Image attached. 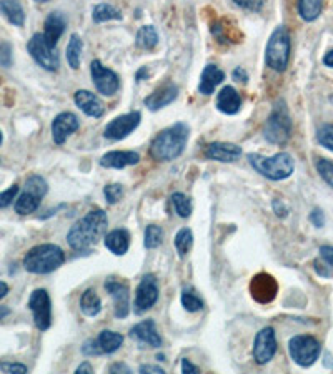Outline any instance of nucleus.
<instances>
[{
    "label": "nucleus",
    "mask_w": 333,
    "mask_h": 374,
    "mask_svg": "<svg viewBox=\"0 0 333 374\" xmlns=\"http://www.w3.org/2000/svg\"><path fill=\"white\" fill-rule=\"evenodd\" d=\"M107 213L104 210H93L80 218L67 233V242L76 251H84L100 242L107 231Z\"/></svg>",
    "instance_id": "nucleus-1"
},
{
    "label": "nucleus",
    "mask_w": 333,
    "mask_h": 374,
    "mask_svg": "<svg viewBox=\"0 0 333 374\" xmlns=\"http://www.w3.org/2000/svg\"><path fill=\"white\" fill-rule=\"evenodd\" d=\"M190 128L185 124H175L160 132L150 145V155L157 161H172L180 156L189 141Z\"/></svg>",
    "instance_id": "nucleus-2"
},
{
    "label": "nucleus",
    "mask_w": 333,
    "mask_h": 374,
    "mask_svg": "<svg viewBox=\"0 0 333 374\" xmlns=\"http://www.w3.org/2000/svg\"><path fill=\"white\" fill-rule=\"evenodd\" d=\"M250 165L253 170L260 173L265 178L273 180V182H280V180L288 178L295 170V160L290 153H277L273 156L257 155V153H250L249 155Z\"/></svg>",
    "instance_id": "nucleus-3"
},
{
    "label": "nucleus",
    "mask_w": 333,
    "mask_h": 374,
    "mask_svg": "<svg viewBox=\"0 0 333 374\" xmlns=\"http://www.w3.org/2000/svg\"><path fill=\"white\" fill-rule=\"evenodd\" d=\"M65 261V255L62 248L57 245H38L34 246L23 258V266L29 273L34 274H47L56 271Z\"/></svg>",
    "instance_id": "nucleus-4"
},
{
    "label": "nucleus",
    "mask_w": 333,
    "mask_h": 374,
    "mask_svg": "<svg viewBox=\"0 0 333 374\" xmlns=\"http://www.w3.org/2000/svg\"><path fill=\"white\" fill-rule=\"evenodd\" d=\"M290 135H292V118L285 102L278 100L265 121L264 137L273 145H285L290 140Z\"/></svg>",
    "instance_id": "nucleus-5"
},
{
    "label": "nucleus",
    "mask_w": 333,
    "mask_h": 374,
    "mask_svg": "<svg viewBox=\"0 0 333 374\" xmlns=\"http://www.w3.org/2000/svg\"><path fill=\"white\" fill-rule=\"evenodd\" d=\"M266 65L275 72H285L290 60V35L285 27H277L270 35L265 54Z\"/></svg>",
    "instance_id": "nucleus-6"
},
{
    "label": "nucleus",
    "mask_w": 333,
    "mask_h": 374,
    "mask_svg": "<svg viewBox=\"0 0 333 374\" xmlns=\"http://www.w3.org/2000/svg\"><path fill=\"white\" fill-rule=\"evenodd\" d=\"M288 351L297 364L301 366V368H308L319 360L320 353H322V346L313 336L299 334V336H293L290 340Z\"/></svg>",
    "instance_id": "nucleus-7"
},
{
    "label": "nucleus",
    "mask_w": 333,
    "mask_h": 374,
    "mask_svg": "<svg viewBox=\"0 0 333 374\" xmlns=\"http://www.w3.org/2000/svg\"><path fill=\"white\" fill-rule=\"evenodd\" d=\"M27 49H29V54L32 55L34 60L37 62L42 69L49 70V72H56L58 65H60L56 45H52V43L47 40L44 34H35L29 40Z\"/></svg>",
    "instance_id": "nucleus-8"
},
{
    "label": "nucleus",
    "mask_w": 333,
    "mask_h": 374,
    "mask_svg": "<svg viewBox=\"0 0 333 374\" xmlns=\"http://www.w3.org/2000/svg\"><path fill=\"white\" fill-rule=\"evenodd\" d=\"M29 308L34 314V323L41 331L50 328L52 325V303H50L49 293L45 290H35L30 294Z\"/></svg>",
    "instance_id": "nucleus-9"
},
{
    "label": "nucleus",
    "mask_w": 333,
    "mask_h": 374,
    "mask_svg": "<svg viewBox=\"0 0 333 374\" xmlns=\"http://www.w3.org/2000/svg\"><path fill=\"white\" fill-rule=\"evenodd\" d=\"M90 72H92L93 85H95V89L99 90L102 95L112 97L119 92V89H120L119 75H117L115 72H112L111 69H105V67L102 65L100 60L92 62Z\"/></svg>",
    "instance_id": "nucleus-10"
},
{
    "label": "nucleus",
    "mask_w": 333,
    "mask_h": 374,
    "mask_svg": "<svg viewBox=\"0 0 333 374\" xmlns=\"http://www.w3.org/2000/svg\"><path fill=\"white\" fill-rule=\"evenodd\" d=\"M159 299V286H157V279L152 274L142 278L140 285L137 286L135 303H133V311L135 314H143L148 309L154 308V305Z\"/></svg>",
    "instance_id": "nucleus-11"
},
{
    "label": "nucleus",
    "mask_w": 333,
    "mask_h": 374,
    "mask_svg": "<svg viewBox=\"0 0 333 374\" xmlns=\"http://www.w3.org/2000/svg\"><path fill=\"white\" fill-rule=\"evenodd\" d=\"M140 112H130L113 118L104 130V137L108 140H122L140 125Z\"/></svg>",
    "instance_id": "nucleus-12"
},
{
    "label": "nucleus",
    "mask_w": 333,
    "mask_h": 374,
    "mask_svg": "<svg viewBox=\"0 0 333 374\" xmlns=\"http://www.w3.org/2000/svg\"><path fill=\"white\" fill-rule=\"evenodd\" d=\"M277 353V338L272 328H264L257 333L253 342V358L258 364H266L273 360Z\"/></svg>",
    "instance_id": "nucleus-13"
},
{
    "label": "nucleus",
    "mask_w": 333,
    "mask_h": 374,
    "mask_svg": "<svg viewBox=\"0 0 333 374\" xmlns=\"http://www.w3.org/2000/svg\"><path fill=\"white\" fill-rule=\"evenodd\" d=\"M105 290L113 298V308H115L117 318H127L130 311V294L128 286L122 281H117L115 278H108L105 281Z\"/></svg>",
    "instance_id": "nucleus-14"
},
{
    "label": "nucleus",
    "mask_w": 333,
    "mask_h": 374,
    "mask_svg": "<svg viewBox=\"0 0 333 374\" xmlns=\"http://www.w3.org/2000/svg\"><path fill=\"white\" fill-rule=\"evenodd\" d=\"M130 336L133 341L140 342L143 346H150V348H160L162 346V338H160L155 323L152 320H143L137 326H133Z\"/></svg>",
    "instance_id": "nucleus-15"
},
{
    "label": "nucleus",
    "mask_w": 333,
    "mask_h": 374,
    "mask_svg": "<svg viewBox=\"0 0 333 374\" xmlns=\"http://www.w3.org/2000/svg\"><path fill=\"white\" fill-rule=\"evenodd\" d=\"M78 130V118L70 112H64L56 117L52 124V135L54 141L57 145H64L65 140Z\"/></svg>",
    "instance_id": "nucleus-16"
},
{
    "label": "nucleus",
    "mask_w": 333,
    "mask_h": 374,
    "mask_svg": "<svg viewBox=\"0 0 333 374\" xmlns=\"http://www.w3.org/2000/svg\"><path fill=\"white\" fill-rule=\"evenodd\" d=\"M250 290H252L253 298H255L258 303H270L277 296L278 286L275 279L268 277V274H257V277L252 279Z\"/></svg>",
    "instance_id": "nucleus-17"
},
{
    "label": "nucleus",
    "mask_w": 333,
    "mask_h": 374,
    "mask_svg": "<svg viewBox=\"0 0 333 374\" xmlns=\"http://www.w3.org/2000/svg\"><path fill=\"white\" fill-rule=\"evenodd\" d=\"M177 95H179L177 85L168 82V84L159 86L154 93H150V95L145 98V105H147L150 110H154V112H157V110L170 105L172 102L177 98Z\"/></svg>",
    "instance_id": "nucleus-18"
},
{
    "label": "nucleus",
    "mask_w": 333,
    "mask_h": 374,
    "mask_svg": "<svg viewBox=\"0 0 333 374\" xmlns=\"http://www.w3.org/2000/svg\"><path fill=\"white\" fill-rule=\"evenodd\" d=\"M242 155V148L235 143H223V141H215V143H210L209 147L205 148V156L209 160L215 161H235L238 156Z\"/></svg>",
    "instance_id": "nucleus-19"
},
{
    "label": "nucleus",
    "mask_w": 333,
    "mask_h": 374,
    "mask_svg": "<svg viewBox=\"0 0 333 374\" xmlns=\"http://www.w3.org/2000/svg\"><path fill=\"white\" fill-rule=\"evenodd\" d=\"M76 104L89 117L100 118L105 113V107L100 98L89 90H78L76 93Z\"/></svg>",
    "instance_id": "nucleus-20"
},
{
    "label": "nucleus",
    "mask_w": 333,
    "mask_h": 374,
    "mask_svg": "<svg viewBox=\"0 0 333 374\" xmlns=\"http://www.w3.org/2000/svg\"><path fill=\"white\" fill-rule=\"evenodd\" d=\"M242 107V97L233 86H223L217 95V108L227 115H235Z\"/></svg>",
    "instance_id": "nucleus-21"
},
{
    "label": "nucleus",
    "mask_w": 333,
    "mask_h": 374,
    "mask_svg": "<svg viewBox=\"0 0 333 374\" xmlns=\"http://www.w3.org/2000/svg\"><path fill=\"white\" fill-rule=\"evenodd\" d=\"M140 161V155L137 152H108L100 159V165L104 168H125L130 165H137Z\"/></svg>",
    "instance_id": "nucleus-22"
},
{
    "label": "nucleus",
    "mask_w": 333,
    "mask_h": 374,
    "mask_svg": "<svg viewBox=\"0 0 333 374\" xmlns=\"http://www.w3.org/2000/svg\"><path fill=\"white\" fill-rule=\"evenodd\" d=\"M223 80H225V73H223L217 65L211 64L207 65L205 69H203L202 77H200L198 85L200 93H203V95H211L214 90L217 89V85H220Z\"/></svg>",
    "instance_id": "nucleus-23"
},
{
    "label": "nucleus",
    "mask_w": 333,
    "mask_h": 374,
    "mask_svg": "<svg viewBox=\"0 0 333 374\" xmlns=\"http://www.w3.org/2000/svg\"><path fill=\"white\" fill-rule=\"evenodd\" d=\"M105 246H107V250H111V253L122 257V255L127 253L128 246H130V233L124 230V228L111 231L105 236Z\"/></svg>",
    "instance_id": "nucleus-24"
},
{
    "label": "nucleus",
    "mask_w": 333,
    "mask_h": 374,
    "mask_svg": "<svg viewBox=\"0 0 333 374\" xmlns=\"http://www.w3.org/2000/svg\"><path fill=\"white\" fill-rule=\"evenodd\" d=\"M67 27L65 17L60 14V12H52L49 14V17L45 19V25H44V35L45 38L49 40L52 45H57L58 38L62 37Z\"/></svg>",
    "instance_id": "nucleus-25"
},
{
    "label": "nucleus",
    "mask_w": 333,
    "mask_h": 374,
    "mask_svg": "<svg viewBox=\"0 0 333 374\" xmlns=\"http://www.w3.org/2000/svg\"><path fill=\"white\" fill-rule=\"evenodd\" d=\"M0 12L14 25L22 27L25 23V14H23L22 5L15 0H0Z\"/></svg>",
    "instance_id": "nucleus-26"
},
{
    "label": "nucleus",
    "mask_w": 333,
    "mask_h": 374,
    "mask_svg": "<svg viewBox=\"0 0 333 374\" xmlns=\"http://www.w3.org/2000/svg\"><path fill=\"white\" fill-rule=\"evenodd\" d=\"M41 200L42 196H38L37 193L23 190L22 195L17 198V202H15V211H17L19 215L34 213L38 208V204H41Z\"/></svg>",
    "instance_id": "nucleus-27"
},
{
    "label": "nucleus",
    "mask_w": 333,
    "mask_h": 374,
    "mask_svg": "<svg viewBox=\"0 0 333 374\" xmlns=\"http://www.w3.org/2000/svg\"><path fill=\"white\" fill-rule=\"evenodd\" d=\"M97 341H99L102 354H111V353H115L117 349L122 346L124 336L120 333L104 329V331L99 334V338H97Z\"/></svg>",
    "instance_id": "nucleus-28"
},
{
    "label": "nucleus",
    "mask_w": 333,
    "mask_h": 374,
    "mask_svg": "<svg viewBox=\"0 0 333 374\" xmlns=\"http://www.w3.org/2000/svg\"><path fill=\"white\" fill-rule=\"evenodd\" d=\"M80 309L85 316H97L102 309V301L99 294L95 293L92 288H89L84 294L80 296Z\"/></svg>",
    "instance_id": "nucleus-29"
},
{
    "label": "nucleus",
    "mask_w": 333,
    "mask_h": 374,
    "mask_svg": "<svg viewBox=\"0 0 333 374\" xmlns=\"http://www.w3.org/2000/svg\"><path fill=\"white\" fill-rule=\"evenodd\" d=\"M323 0H299V14L305 22H313L322 14Z\"/></svg>",
    "instance_id": "nucleus-30"
},
{
    "label": "nucleus",
    "mask_w": 333,
    "mask_h": 374,
    "mask_svg": "<svg viewBox=\"0 0 333 374\" xmlns=\"http://www.w3.org/2000/svg\"><path fill=\"white\" fill-rule=\"evenodd\" d=\"M137 45L143 50H152L159 43V34H157L155 27L152 25H143L140 27V30L137 32L135 37Z\"/></svg>",
    "instance_id": "nucleus-31"
},
{
    "label": "nucleus",
    "mask_w": 333,
    "mask_h": 374,
    "mask_svg": "<svg viewBox=\"0 0 333 374\" xmlns=\"http://www.w3.org/2000/svg\"><path fill=\"white\" fill-rule=\"evenodd\" d=\"M82 47H84V43H82V38L78 37L77 34H73L72 37H70L69 45H67V62H69V65L72 67L73 70H77L78 67H80Z\"/></svg>",
    "instance_id": "nucleus-32"
},
{
    "label": "nucleus",
    "mask_w": 333,
    "mask_h": 374,
    "mask_svg": "<svg viewBox=\"0 0 333 374\" xmlns=\"http://www.w3.org/2000/svg\"><path fill=\"white\" fill-rule=\"evenodd\" d=\"M122 19V14H120L119 9H115L113 5H108V3H100L93 9V22L102 23L108 21H120Z\"/></svg>",
    "instance_id": "nucleus-33"
},
{
    "label": "nucleus",
    "mask_w": 333,
    "mask_h": 374,
    "mask_svg": "<svg viewBox=\"0 0 333 374\" xmlns=\"http://www.w3.org/2000/svg\"><path fill=\"white\" fill-rule=\"evenodd\" d=\"M174 245L177 248V253L180 258H185L187 253L190 251L192 245H194V235L189 228H182L177 235H175Z\"/></svg>",
    "instance_id": "nucleus-34"
},
{
    "label": "nucleus",
    "mask_w": 333,
    "mask_h": 374,
    "mask_svg": "<svg viewBox=\"0 0 333 374\" xmlns=\"http://www.w3.org/2000/svg\"><path fill=\"white\" fill-rule=\"evenodd\" d=\"M163 242V230L159 226V224H148L147 230H145L143 236V245L148 250H155L162 245Z\"/></svg>",
    "instance_id": "nucleus-35"
},
{
    "label": "nucleus",
    "mask_w": 333,
    "mask_h": 374,
    "mask_svg": "<svg viewBox=\"0 0 333 374\" xmlns=\"http://www.w3.org/2000/svg\"><path fill=\"white\" fill-rule=\"evenodd\" d=\"M172 204H174L175 211L182 218H189L192 215V202L189 196H185L183 193H174L172 195Z\"/></svg>",
    "instance_id": "nucleus-36"
},
{
    "label": "nucleus",
    "mask_w": 333,
    "mask_h": 374,
    "mask_svg": "<svg viewBox=\"0 0 333 374\" xmlns=\"http://www.w3.org/2000/svg\"><path fill=\"white\" fill-rule=\"evenodd\" d=\"M182 306L190 313H197V311L203 309V301L197 294L192 293L189 290H183L182 293Z\"/></svg>",
    "instance_id": "nucleus-37"
},
{
    "label": "nucleus",
    "mask_w": 333,
    "mask_h": 374,
    "mask_svg": "<svg viewBox=\"0 0 333 374\" xmlns=\"http://www.w3.org/2000/svg\"><path fill=\"white\" fill-rule=\"evenodd\" d=\"M317 172L320 173L323 182L333 188V161L327 159H319L317 160Z\"/></svg>",
    "instance_id": "nucleus-38"
},
{
    "label": "nucleus",
    "mask_w": 333,
    "mask_h": 374,
    "mask_svg": "<svg viewBox=\"0 0 333 374\" xmlns=\"http://www.w3.org/2000/svg\"><path fill=\"white\" fill-rule=\"evenodd\" d=\"M317 140L327 150L333 152V125H323L317 132Z\"/></svg>",
    "instance_id": "nucleus-39"
},
{
    "label": "nucleus",
    "mask_w": 333,
    "mask_h": 374,
    "mask_svg": "<svg viewBox=\"0 0 333 374\" xmlns=\"http://www.w3.org/2000/svg\"><path fill=\"white\" fill-rule=\"evenodd\" d=\"M104 195H105V200H107L111 204L119 203L124 196V187L120 183L107 185V187L104 188Z\"/></svg>",
    "instance_id": "nucleus-40"
},
{
    "label": "nucleus",
    "mask_w": 333,
    "mask_h": 374,
    "mask_svg": "<svg viewBox=\"0 0 333 374\" xmlns=\"http://www.w3.org/2000/svg\"><path fill=\"white\" fill-rule=\"evenodd\" d=\"M0 65L2 67L12 65V45L5 40H0Z\"/></svg>",
    "instance_id": "nucleus-41"
},
{
    "label": "nucleus",
    "mask_w": 333,
    "mask_h": 374,
    "mask_svg": "<svg viewBox=\"0 0 333 374\" xmlns=\"http://www.w3.org/2000/svg\"><path fill=\"white\" fill-rule=\"evenodd\" d=\"M17 193H19V187H17V185H12L9 190H5V191L0 193V208L9 207V204L15 200Z\"/></svg>",
    "instance_id": "nucleus-42"
},
{
    "label": "nucleus",
    "mask_w": 333,
    "mask_h": 374,
    "mask_svg": "<svg viewBox=\"0 0 333 374\" xmlns=\"http://www.w3.org/2000/svg\"><path fill=\"white\" fill-rule=\"evenodd\" d=\"M233 2L237 3L238 7H242V9L252 12L260 10L262 7H264V0H233Z\"/></svg>",
    "instance_id": "nucleus-43"
},
{
    "label": "nucleus",
    "mask_w": 333,
    "mask_h": 374,
    "mask_svg": "<svg viewBox=\"0 0 333 374\" xmlns=\"http://www.w3.org/2000/svg\"><path fill=\"white\" fill-rule=\"evenodd\" d=\"M0 369H2L3 373H9V374H25L29 369H27V366L19 364V363H2L0 364Z\"/></svg>",
    "instance_id": "nucleus-44"
},
{
    "label": "nucleus",
    "mask_w": 333,
    "mask_h": 374,
    "mask_svg": "<svg viewBox=\"0 0 333 374\" xmlns=\"http://www.w3.org/2000/svg\"><path fill=\"white\" fill-rule=\"evenodd\" d=\"M82 353L87 354V356H97V354H102L99 341H97V340H89L87 342H85L84 346H82Z\"/></svg>",
    "instance_id": "nucleus-45"
},
{
    "label": "nucleus",
    "mask_w": 333,
    "mask_h": 374,
    "mask_svg": "<svg viewBox=\"0 0 333 374\" xmlns=\"http://www.w3.org/2000/svg\"><path fill=\"white\" fill-rule=\"evenodd\" d=\"M320 257L327 265L333 268V246H322L320 248Z\"/></svg>",
    "instance_id": "nucleus-46"
},
{
    "label": "nucleus",
    "mask_w": 333,
    "mask_h": 374,
    "mask_svg": "<svg viewBox=\"0 0 333 374\" xmlns=\"http://www.w3.org/2000/svg\"><path fill=\"white\" fill-rule=\"evenodd\" d=\"M272 207H273V211H275L277 216H280V218H285V216L288 215V208L285 207L280 200H273Z\"/></svg>",
    "instance_id": "nucleus-47"
},
{
    "label": "nucleus",
    "mask_w": 333,
    "mask_h": 374,
    "mask_svg": "<svg viewBox=\"0 0 333 374\" xmlns=\"http://www.w3.org/2000/svg\"><path fill=\"white\" fill-rule=\"evenodd\" d=\"M310 222L315 224L317 228H322L323 223H325V216L320 210H313L310 213Z\"/></svg>",
    "instance_id": "nucleus-48"
},
{
    "label": "nucleus",
    "mask_w": 333,
    "mask_h": 374,
    "mask_svg": "<svg viewBox=\"0 0 333 374\" xmlns=\"http://www.w3.org/2000/svg\"><path fill=\"white\" fill-rule=\"evenodd\" d=\"M182 373H185V374H198L200 373V368L198 366H195L194 363H190L189 360H182Z\"/></svg>",
    "instance_id": "nucleus-49"
},
{
    "label": "nucleus",
    "mask_w": 333,
    "mask_h": 374,
    "mask_svg": "<svg viewBox=\"0 0 333 374\" xmlns=\"http://www.w3.org/2000/svg\"><path fill=\"white\" fill-rule=\"evenodd\" d=\"M140 373L142 374H148V373H154V374H163L165 371H163L160 366H155V364H143L140 366Z\"/></svg>",
    "instance_id": "nucleus-50"
},
{
    "label": "nucleus",
    "mask_w": 333,
    "mask_h": 374,
    "mask_svg": "<svg viewBox=\"0 0 333 374\" xmlns=\"http://www.w3.org/2000/svg\"><path fill=\"white\" fill-rule=\"evenodd\" d=\"M108 371L113 373V374H119V373H127V374H130V373H132V369L128 368L127 364L117 363V364H112V366H111V369H108Z\"/></svg>",
    "instance_id": "nucleus-51"
},
{
    "label": "nucleus",
    "mask_w": 333,
    "mask_h": 374,
    "mask_svg": "<svg viewBox=\"0 0 333 374\" xmlns=\"http://www.w3.org/2000/svg\"><path fill=\"white\" fill-rule=\"evenodd\" d=\"M233 78L237 82H246L249 80V73H246L242 67H237V69L233 70Z\"/></svg>",
    "instance_id": "nucleus-52"
},
{
    "label": "nucleus",
    "mask_w": 333,
    "mask_h": 374,
    "mask_svg": "<svg viewBox=\"0 0 333 374\" xmlns=\"http://www.w3.org/2000/svg\"><path fill=\"white\" fill-rule=\"evenodd\" d=\"M90 374V373H93V368L92 366H90V363H82L80 366H78V368L76 369V374Z\"/></svg>",
    "instance_id": "nucleus-53"
},
{
    "label": "nucleus",
    "mask_w": 333,
    "mask_h": 374,
    "mask_svg": "<svg viewBox=\"0 0 333 374\" xmlns=\"http://www.w3.org/2000/svg\"><path fill=\"white\" fill-rule=\"evenodd\" d=\"M323 64L327 65V67H332V69H333V50H330V52L325 55V57H323Z\"/></svg>",
    "instance_id": "nucleus-54"
},
{
    "label": "nucleus",
    "mask_w": 333,
    "mask_h": 374,
    "mask_svg": "<svg viewBox=\"0 0 333 374\" xmlns=\"http://www.w3.org/2000/svg\"><path fill=\"white\" fill-rule=\"evenodd\" d=\"M7 293H9V286H7L3 281H0V299L5 296Z\"/></svg>",
    "instance_id": "nucleus-55"
},
{
    "label": "nucleus",
    "mask_w": 333,
    "mask_h": 374,
    "mask_svg": "<svg viewBox=\"0 0 333 374\" xmlns=\"http://www.w3.org/2000/svg\"><path fill=\"white\" fill-rule=\"evenodd\" d=\"M145 75H147V69H145V67H143V69L140 70V72L135 75V78H137V80H142V78L145 77Z\"/></svg>",
    "instance_id": "nucleus-56"
},
{
    "label": "nucleus",
    "mask_w": 333,
    "mask_h": 374,
    "mask_svg": "<svg viewBox=\"0 0 333 374\" xmlns=\"http://www.w3.org/2000/svg\"><path fill=\"white\" fill-rule=\"evenodd\" d=\"M9 313H10V311L7 308H0V320H2V318L5 316V314H9Z\"/></svg>",
    "instance_id": "nucleus-57"
},
{
    "label": "nucleus",
    "mask_w": 333,
    "mask_h": 374,
    "mask_svg": "<svg viewBox=\"0 0 333 374\" xmlns=\"http://www.w3.org/2000/svg\"><path fill=\"white\" fill-rule=\"evenodd\" d=\"M35 2H47V0H35Z\"/></svg>",
    "instance_id": "nucleus-58"
},
{
    "label": "nucleus",
    "mask_w": 333,
    "mask_h": 374,
    "mask_svg": "<svg viewBox=\"0 0 333 374\" xmlns=\"http://www.w3.org/2000/svg\"><path fill=\"white\" fill-rule=\"evenodd\" d=\"M0 143H2V132H0Z\"/></svg>",
    "instance_id": "nucleus-59"
}]
</instances>
